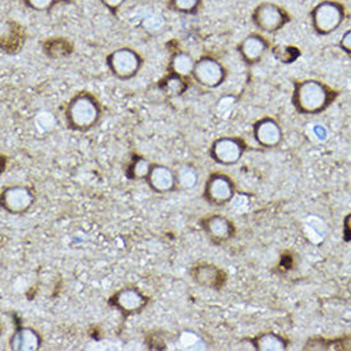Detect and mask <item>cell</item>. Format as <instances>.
Segmentation results:
<instances>
[{
  "instance_id": "cell-26",
  "label": "cell",
  "mask_w": 351,
  "mask_h": 351,
  "mask_svg": "<svg viewBox=\"0 0 351 351\" xmlns=\"http://www.w3.org/2000/svg\"><path fill=\"white\" fill-rule=\"evenodd\" d=\"M339 47L346 56H351V28L346 29L339 41Z\"/></svg>"
},
{
  "instance_id": "cell-14",
  "label": "cell",
  "mask_w": 351,
  "mask_h": 351,
  "mask_svg": "<svg viewBox=\"0 0 351 351\" xmlns=\"http://www.w3.org/2000/svg\"><path fill=\"white\" fill-rule=\"evenodd\" d=\"M269 49L267 38L261 34H250L238 44V53L247 65L258 64Z\"/></svg>"
},
{
  "instance_id": "cell-8",
  "label": "cell",
  "mask_w": 351,
  "mask_h": 351,
  "mask_svg": "<svg viewBox=\"0 0 351 351\" xmlns=\"http://www.w3.org/2000/svg\"><path fill=\"white\" fill-rule=\"evenodd\" d=\"M194 81L204 88H217L225 84L228 78V69L213 56H206L195 60L193 75Z\"/></svg>"
},
{
  "instance_id": "cell-19",
  "label": "cell",
  "mask_w": 351,
  "mask_h": 351,
  "mask_svg": "<svg viewBox=\"0 0 351 351\" xmlns=\"http://www.w3.org/2000/svg\"><path fill=\"white\" fill-rule=\"evenodd\" d=\"M195 60L193 56L185 51H178L171 56L169 63V74L189 80L193 75Z\"/></svg>"
},
{
  "instance_id": "cell-15",
  "label": "cell",
  "mask_w": 351,
  "mask_h": 351,
  "mask_svg": "<svg viewBox=\"0 0 351 351\" xmlns=\"http://www.w3.org/2000/svg\"><path fill=\"white\" fill-rule=\"evenodd\" d=\"M146 182L149 189L158 194L170 193L178 189L176 170L162 164L152 165Z\"/></svg>"
},
{
  "instance_id": "cell-6",
  "label": "cell",
  "mask_w": 351,
  "mask_h": 351,
  "mask_svg": "<svg viewBox=\"0 0 351 351\" xmlns=\"http://www.w3.org/2000/svg\"><path fill=\"white\" fill-rule=\"evenodd\" d=\"M248 151V143L238 136H223L215 139L208 155L213 161L221 167H234Z\"/></svg>"
},
{
  "instance_id": "cell-10",
  "label": "cell",
  "mask_w": 351,
  "mask_h": 351,
  "mask_svg": "<svg viewBox=\"0 0 351 351\" xmlns=\"http://www.w3.org/2000/svg\"><path fill=\"white\" fill-rule=\"evenodd\" d=\"M36 202L34 191L26 185H10L1 189L0 204L10 215H25Z\"/></svg>"
},
{
  "instance_id": "cell-24",
  "label": "cell",
  "mask_w": 351,
  "mask_h": 351,
  "mask_svg": "<svg viewBox=\"0 0 351 351\" xmlns=\"http://www.w3.org/2000/svg\"><path fill=\"white\" fill-rule=\"evenodd\" d=\"M186 80L182 78V77H178V75H173V74H169V82L167 84V91L176 95V96H180L184 93L188 84L185 82Z\"/></svg>"
},
{
  "instance_id": "cell-17",
  "label": "cell",
  "mask_w": 351,
  "mask_h": 351,
  "mask_svg": "<svg viewBox=\"0 0 351 351\" xmlns=\"http://www.w3.org/2000/svg\"><path fill=\"white\" fill-rule=\"evenodd\" d=\"M304 351H345L351 350V335L324 337L315 336L308 339L303 346Z\"/></svg>"
},
{
  "instance_id": "cell-13",
  "label": "cell",
  "mask_w": 351,
  "mask_h": 351,
  "mask_svg": "<svg viewBox=\"0 0 351 351\" xmlns=\"http://www.w3.org/2000/svg\"><path fill=\"white\" fill-rule=\"evenodd\" d=\"M191 276L195 284L216 291L222 290L228 282V274L221 267L207 262L195 263L191 268Z\"/></svg>"
},
{
  "instance_id": "cell-27",
  "label": "cell",
  "mask_w": 351,
  "mask_h": 351,
  "mask_svg": "<svg viewBox=\"0 0 351 351\" xmlns=\"http://www.w3.org/2000/svg\"><path fill=\"white\" fill-rule=\"evenodd\" d=\"M342 239L345 243L351 241V213H348L342 220Z\"/></svg>"
},
{
  "instance_id": "cell-16",
  "label": "cell",
  "mask_w": 351,
  "mask_h": 351,
  "mask_svg": "<svg viewBox=\"0 0 351 351\" xmlns=\"http://www.w3.org/2000/svg\"><path fill=\"white\" fill-rule=\"evenodd\" d=\"M10 346L12 350L36 351L43 346V337L35 328L19 324L10 335Z\"/></svg>"
},
{
  "instance_id": "cell-1",
  "label": "cell",
  "mask_w": 351,
  "mask_h": 351,
  "mask_svg": "<svg viewBox=\"0 0 351 351\" xmlns=\"http://www.w3.org/2000/svg\"><path fill=\"white\" fill-rule=\"evenodd\" d=\"M340 96V91L324 81L306 78L293 84L291 104L300 115H319Z\"/></svg>"
},
{
  "instance_id": "cell-29",
  "label": "cell",
  "mask_w": 351,
  "mask_h": 351,
  "mask_svg": "<svg viewBox=\"0 0 351 351\" xmlns=\"http://www.w3.org/2000/svg\"><path fill=\"white\" fill-rule=\"evenodd\" d=\"M198 341H199L198 336L193 332L186 331V332L182 333V336H180V342L184 348H192Z\"/></svg>"
},
{
  "instance_id": "cell-22",
  "label": "cell",
  "mask_w": 351,
  "mask_h": 351,
  "mask_svg": "<svg viewBox=\"0 0 351 351\" xmlns=\"http://www.w3.org/2000/svg\"><path fill=\"white\" fill-rule=\"evenodd\" d=\"M272 54L282 64H293L302 56L300 50L293 45H278L272 49Z\"/></svg>"
},
{
  "instance_id": "cell-5",
  "label": "cell",
  "mask_w": 351,
  "mask_h": 351,
  "mask_svg": "<svg viewBox=\"0 0 351 351\" xmlns=\"http://www.w3.org/2000/svg\"><path fill=\"white\" fill-rule=\"evenodd\" d=\"M106 65L117 80L130 81L139 73L143 58L132 47H118L106 56Z\"/></svg>"
},
{
  "instance_id": "cell-12",
  "label": "cell",
  "mask_w": 351,
  "mask_h": 351,
  "mask_svg": "<svg viewBox=\"0 0 351 351\" xmlns=\"http://www.w3.org/2000/svg\"><path fill=\"white\" fill-rule=\"evenodd\" d=\"M253 138L261 147L274 149L282 143L284 130L275 118L265 117L253 124Z\"/></svg>"
},
{
  "instance_id": "cell-11",
  "label": "cell",
  "mask_w": 351,
  "mask_h": 351,
  "mask_svg": "<svg viewBox=\"0 0 351 351\" xmlns=\"http://www.w3.org/2000/svg\"><path fill=\"white\" fill-rule=\"evenodd\" d=\"M201 226L208 239L216 245L230 241L237 234V226L229 217L221 213H213L201 220Z\"/></svg>"
},
{
  "instance_id": "cell-2",
  "label": "cell",
  "mask_w": 351,
  "mask_h": 351,
  "mask_svg": "<svg viewBox=\"0 0 351 351\" xmlns=\"http://www.w3.org/2000/svg\"><path fill=\"white\" fill-rule=\"evenodd\" d=\"M101 104L88 91L74 95L65 108V121L74 132L87 133L93 130L101 119Z\"/></svg>"
},
{
  "instance_id": "cell-20",
  "label": "cell",
  "mask_w": 351,
  "mask_h": 351,
  "mask_svg": "<svg viewBox=\"0 0 351 351\" xmlns=\"http://www.w3.org/2000/svg\"><path fill=\"white\" fill-rule=\"evenodd\" d=\"M176 176L178 188L183 189V191L193 189L199 180L197 170L189 164H183V165L176 167Z\"/></svg>"
},
{
  "instance_id": "cell-25",
  "label": "cell",
  "mask_w": 351,
  "mask_h": 351,
  "mask_svg": "<svg viewBox=\"0 0 351 351\" xmlns=\"http://www.w3.org/2000/svg\"><path fill=\"white\" fill-rule=\"evenodd\" d=\"M26 7L35 12H47L51 10L58 0H22Z\"/></svg>"
},
{
  "instance_id": "cell-23",
  "label": "cell",
  "mask_w": 351,
  "mask_h": 351,
  "mask_svg": "<svg viewBox=\"0 0 351 351\" xmlns=\"http://www.w3.org/2000/svg\"><path fill=\"white\" fill-rule=\"evenodd\" d=\"M202 0H170V8L183 14H194L201 7Z\"/></svg>"
},
{
  "instance_id": "cell-18",
  "label": "cell",
  "mask_w": 351,
  "mask_h": 351,
  "mask_svg": "<svg viewBox=\"0 0 351 351\" xmlns=\"http://www.w3.org/2000/svg\"><path fill=\"white\" fill-rule=\"evenodd\" d=\"M257 351H285L291 345L287 336L276 332H261L250 340Z\"/></svg>"
},
{
  "instance_id": "cell-28",
  "label": "cell",
  "mask_w": 351,
  "mask_h": 351,
  "mask_svg": "<svg viewBox=\"0 0 351 351\" xmlns=\"http://www.w3.org/2000/svg\"><path fill=\"white\" fill-rule=\"evenodd\" d=\"M125 1H127V0H100V3H101L102 5H104L105 8H108V10H110L111 13H114V14L121 10V7L124 5Z\"/></svg>"
},
{
  "instance_id": "cell-4",
  "label": "cell",
  "mask_w": 351,
  "mask_h": 351,
  "mask_svg": "<svg viewBox=\"0 0 351 351\" xmlns=\"http://www.w3.org/2000/svg\"><path fill=\"white\" fill-rule=\"evenodd\" d=\"M252 22L259 31L274 35L291 22V16L280 4L262 1L253 10Z\"/></svg>"
},
{
  "instance_id": "cell-3",
  "label": "cell",
  "mask_w": 351,
  "mask_h": 351,
  "mask_svg": "<svg viewBox=\"0 0 351 351\" xmlns=\"http://www.w3.org/2000/svg\"><path fill=\"white\" fill-rule=\"evenodd\" d=\"M311 26L318 36H328L341 27L346 19V8L341 1L322 0L309 13Z\"/></svg>"
},
{
  "instance_id": "cell-9",
  "label": "cell",
  "mask_w": 351,
  "mask_h": 351,
  "mask_svg": "<svg viewBox=\"0 0 351 351\" xmlns=\"http://www.w3.org/2000/svg\"><path fill=\"white\" fill-rule=\"evenodd\" d=\"M148 303L149 298L136 287H121L109 299V304L125 318L139 315L146 309Z\"/></svg>"
},
{
  "instance_id": "cell-7",
  "label": "cell",
  "mask_w": 351,
  "mask_h": 351,
  "mask_svg": "<svg viewBox=\"0 0 351 351\" xmlns=\"http://www.w3.org/2000/svg\"><path fill=\"white\" fill-rule=\"evenodd\" d=\"M237 195V185L232 178L222 173L213 171L206 179L204 186V201L213 207H223L231 204Z\"/></svg>"
},
{
  "instance_id": "cell-21",
  "label": "cell",
  "mask_w": 351,
  "mask_h": 351,
  "mask_svg": "<svg viewBox=\"0 0 351 351\" xmlns=\"http://www.w3.org/2000/svg\"><path fill=\"white\" fill-rule=\"evenodd\" d=\"M152 165L154 164L149 162L147 158L134 155L130 162V165L127 167L125 176H128L132 180H146L151 169H152Z\"/></svg>"
}]
</instances>
